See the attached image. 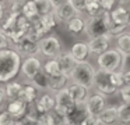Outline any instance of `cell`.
Listing matches in <instances>:
<instances>
[{"label":"cell","instance_id":"obj_1","mask_svg":"<svg viewBox=\"0 0 130 125\" xmlns=\"http://www.w3.org/2000/svg\"><path fill=\"white\" fill-rule=\"evenodd\" d=\"M23 56L15 50V47L0 49V83H7L13 81L21 72Z\"/></svg>","mask_w":130,"mask_h":125},{"label":"cell","instance_id":"obj_2","mask_svg":"<svg viewBox=\"0 0 130 125\" xmlns=\"http://www.w3.org/2000/svg\"><path fill=\"white\" fill-rule=\"evenodd\" d=\"M31 24L32 21L27 18L23 13H10L6 21L0 24V29L9 36L14 46V43H17L23 36H25L29 32Z\"/></svg>","mask_w":130,"mask_h":125},{"label":"cell","instance_id":"obj_3","mask_svg":"<svg viewBox=\"0 0 130 125\" xmlns=\"http://www.w3.org/2000/svg\"><path fill=\"white\" fill-rule=\"evenodd\" d=\"M98 63V68L105 69V71H119L123 69V64H124V56L120 50L116 49H108L106 52L98 54L96 58Z\"/></svg>","mask_w":130,"mask_h":125},{"label":"cell","instance_id":"obj_4","mask_svg":"<svg viewBox=\"0 0 130 125\" xmlns=\"http://www.w3.org/2000/svg\"><path fill=\"white\" fill-rule=\"evenodd\" d=\"M109 21H110V14L109 11H104L99 15L88 17L85 19V31L84 33L88 38H95V36L106 35L109 29Z\"/></svg>","mask_w":130,"mask_h":125},{"label":"cell","instance_id":"obj_5","mask_svg":"<svg viewBox=\"0 0 130 125\" xmlns=\"http://www.w3.org/2000/svg\"><path fill=\"white\" fill-rule=\"evenodd\" d=\"M94 75H95V68L92 67V64H90L87 60L80 61L76 64V67L71 71L70 81L81 83V85L91 89L94 86Z\"/></svg>","mask_w":130,"mask_h":125},{"label":"cell","instance_id":"obj_6","mask_svg":"<svg viewBox=\"0 0 130 125\" xmlns=\"http://www.w3.org/2000/svg\"><path fill=\"white\" fill-rule=\"evenodd\" d=\"M96 92L105 94V96H110L119 92V89L115 86L110 78V72L105 71V69H95V75H94V86Z\"/></svg>","mask_w":130,"mask_h":125},{"label":"cell","instance_id":"obj_7","mask_svg":"<svg viewBox=\"0 0 130 125\" xmlns=\"http://www.w3.org/2000/svg\"><path fill=\"white\" fill-rule=\"evenodd\" d=\"M63 52L60 39L55 35H45L39 40V54L45 58H56Z\"/></svg>","mask_w":130,"mask_h":125},{"label":"cell","instance_id":"obj_8","mask_svg":"<svg viewBox=\"0 0 130 125\" xmlns=\"http://www.w3.org/2000/svg\"><path fill=\"white\" fill-rule=\"evenodd\" d=\"M55 97H56V106H55V111H56L59 115H62L64 118L76 106V102L73 100L70 92L67 90V88L62 89V90L56 92L55 93Z\"/></svg>","mask_w":130,"mask_h":125},{"label":"cell","instance_id":"obj_9","mask_svg":"<svg viewBox=\"0 0 130 125\" xmlns=\"http://www.w3.org/2000/svg\"><path fill=\"white\" fill-rule=\"evenodd\" d=\"M43 68V63L38 56H28L24 57L23 64H21V74H23L25 81H32L34 77Z\"/></svg>","mask_w":130,"mask_h":125},{"label":"cell","instance_id":"obj_10","mask_svg":"<svg viewBox=\"0 0 130 125\" xmlns=\"http://www.w3.org/2000/svg\"><path fill=\"white\" fill-rule=\"evenodd\" d=\"M15 50L20 53L23 57H28V56H38L39 54V40H35L31 36L25 35L17 42L14 43Z\"/></svg>","mask_w":130,"mask_h":125},{"label":"cell","instance_id":"obj_11","mask_svg":"<svg viewBox=\"0 0 130 125\" xmlns=\"http://www.w3.org/2000/svg\"><path fill=\"white\" fill-rule=\"evenodd\" d=\"M85 107L91 115H99L101 111L106 107V96L99 93V92L90 94V97L85 102Z\"/></svg>","mask_w":130,"mask_h":125},{"label":"cell","instance_id":"obj_12","mask_svg":"<svg viewBox=\"0 0 130 125\" xmlns=\"http://www.w3.org/2000/svg\"><path fill=\"white\" fill-rule=\"evenodd\" d=\"M67 90L70 92L73 100L77 103V104H85L87 99L90 97V88L81 85V83H77V82H71L70 85H67Z\"/></svg>","mask_w":130,"mask_h":125},{"label":"cell","instance_id":"obj_13","mask_svg":"<svg viewBox=\"0 0 130 125\" xmlns=\"http://www.w3.org/2000/svg\"><path fill=\"white\" fill-rule=\"evenodd\" d=\"M110 38L112 36L109 33L106 35H101V36H95V38H90L88 42V47H90L92 54H101V53L106 52L110 47Z\"/></svg>","mask_w":130,"mask_h":125},{"label":"cell","instance_id":"obj_14","mask_svg":"<svg viewBox=\"0 0 130 125\" xmlns=\"http://www.w3.org/2000/svg\"><path fill=\"white\" fill-rule=\"evenodd\" d=\"M32 106L39 114L46 113V111H53L56 106V97L52 93H43L42 96H38V99L32 103Z\"/></svg>","mask_w":130,"mask_h":125},{"label":"cell","instance_id":"obj_15","mask_svg":"<svg viewBox=\"0 0 130 125\" xmlns=\"http://www.w3.org/2000/svg\"><path fill=\"white\" fill-rule=\"evenodd\" d=\"M77 14H80V13L77 11V8L74 7V4L71 3V0L55 8V15H56L59 24H66L69 19L73 18V17L77 15Z\"/></svg>","mask_w":130,"mask_h":125},{"label":"cell","instance_id":"obj_16","mask_svg":"<svg viewBox=\"0 0 130 125\" xmlns=\"http://www.w3.org/2000/svg\"><path fill=\"white\" fill-rule=\"evenodd\" d=\"M28 108H29V104L25 103L24 100L21 99H13V100H9L6 104V110L9 113H11V115L14 117L15 119H20L28 113Z\"/></svg>","mask_w":130,"mask_h":125},{"label":"cell","instance_id":"obj_17","mask_svg":"<svg viewBox=\"0 0 130 125\" xmlns=\"http://www.w3.org/2000/svg\"><path fill=\"white\" fill-rule=\"evenodd\" d=\"M88 110L85 107V104H77L74 106V108L64 117V124H81L84 121V118L88 117Z\"/></svg>","mask_w":130,"mask_h":125},{"label":"cell","instance_id":"obj_18","mask_svg":"<svg viewBox=\"0 0 130 125\" xmlns=\"http://www.w3.org/2000/svg\"><path fill=\"white\" fill-rule=\"evenodd\" d=\"M56 60H57V63H59L60 71H62L63 74H66V75L70 77L71 71H73V68L76 67V64H77L76 58L71 56V53L70 52H62L56 57Z\"/></svg>","mask_w":130,"mask_h":125},{"label":"cell","instance_id":"obj_19","mask_svg":"<svg viewBox=\"0 0 130 125\" xmlns=\"http://www.w3.org/2000/svg\"><path fill=\"white\" fill-rule=\"evenodd\" d=\"M69 81H70V77L63 74V72H60L57 75H49V89L48 90H51L52 93H56V92L67 88Z\"/></svg>","mask_w":130,"mask_h":125},{"label":"cell","instance_id":"obj_20","mask_svg":"<svg viewBox=\"0 0 130 125\" xmlns=\"http://www.w3.org/2000/svg\"><path fill=\"white\" fill-rule=\"evenodd\" d=\"M70 53H71V56L76 58L77 63H80V61L88 60V57H90V54H91V50H90V47H88V43H85V42H76V43L71 46Z\"/></svg>","mask_w":130,"mask_h":125},{"label":"cell","instance_id":"obj_21","mask_svg":"<svg viewBox=\"0 0 130 125\" xmlns=\"http://www.w3.org/2000/svg\"><path fill=\"white\" fill-rule=\"evenodd\" d=\"M66 28L71 35L78 36L85 31V19L81 17V14H77L66 22Z\"/></svg>","mask_w":130,"mask_h":125},{"label":"cell","instance_id":"obj_22","mask_svg":"<svg viewBox=\"0 0 130 125\" xmlns=\"http://www.w3.org/2000/svg\"><path fill=\"white\" fill-rule=\"evenodd\" d=\"M38 92H39V89H38L34 83L27 82L25 85H23V88H21L18 99L24 100V102L28 103V104H32V103L38 99Z\"/></svg>","mask_w":130,"mask_h":125},{"label":"cell","instance_id":"obj_23","mask_svg":"<svg viewBox=\"0 0 130 125\" xmlns=\"http://www.w3.org/2000/svg\"><path fill=\"white\" fill-rule=\"evenodd\" d=\"M98 117H99V119L102 121L104 125L119 122L118 121V118H119L118 117V106H109V107H105Z\"/></svg>","mask_w":130,"mask_h":125},{"label":"cell","instance_id":"obj_24","mask_svg":"<svg viewBox=\"0 0 130 125\" xmlns=\"http://www.w3.org/2000/svg\"><path fill=\"white\" fill-rule=\"evenodd\" d=\"M104 7H102L101 0H85V15L94 17L104 13Z\"/></svg>","mask_w":130,"mask_h":125},{"label":"cell","instance_id":"obj_25","mask_svg":"<svg viewBox=\"0 0 130 125\" xmlns=\"http://www.w3.org/2000/svg\"><path fill=\"white\" fill-rule=\"evenodd\" d=\"M27 82H28V81H27ZM29 82L34 83L39 90H48V89H49V75L46 74V72L43 71V68H42L34 77V79L29 81Z\"/></svg>","mask_w":130,"mask_h":125},{"label":"cell","instance_id":"obj_26","mask_svg":"<svg viewBox=\"0 0 130 125\" xmlns=\"http://www.w3.org/2000/svg\"><path fill=\"white\" fill-rule=\"evenodd\" d=\"M110 14V19L118 24H126L127 25V10L120 6H115L112 10L109 11ZM130 28V27H129Z\"/></svg>","mask_w":130,"mask_h":125},{"label":"cell","instance_id":"obj_27","mask_svg":"<svg viewBox=\"0 0 130 125\" xmlns=\"http://www.w3.org/2000/svg\"><path fill=\"white\" fill-rule=\"evenodd\" d=\"M116 47L123 53V56H129L130 54V32H123L122 35L118 36L116 40Z\"/></svg>","mask_w":130,"mask_h":125},{"label":"cell","instance_id":"obj_28","mask_svg":"<svg viewBox=\"0 0 130 125\" xmlns=\"http://www.w3.org/2000/svg\"><path fill=\"white\" fill-rule=\"evenodd\" d=\"M4 90H6V94H7V99L9 100H13V99H18V94L21 92V85L20 82H15V81H10V82L4 83Z\"/></svg>","mask_w":130,"mask_h":125},{"label":"cell","instance_id":"obj_29","mask_svg":"<svg viewBox=\"0 0 130 125\" xmlns=\"http://www.w3.org/2000/svg\"><path fill=\"white\" fill-rule=\"evenodd\" d=\"M118 117L120 124H130V102H122L118 106Z\"/></svg>","mask_w":130,"mask_h":125},{"label":"cell","instance_id":"obj_30","mask_svg":"<svg viewBox=\"0 0 130 125\" xmlns=\"http://www.w3.org/2000/svg\"><path fill=\"white\" fill-rule=\"evenodd\" d=\"M23 14L28 19H31V21H34L37 17H39L34 0H25V2H23Z\"/></svg>","mask_w":130,"mask_h":125},{"label":"cell","instance_id":"obj_31","mask_svg":"<svg viewBox=\"0 0 130 125\" xmlns=\"http://www.w3.org/2000/svg\"><path fill=\"white\" fill-rule=\"evenodd\" d=\"M37 10L39 15H45V14L53 13L55 11V6L52 3V0H34Z\"/></svg>","mask_w":130,"mask_h":125},{"label":"cell","instance_id":"obj_32","mask_svg":"<svg viewBox=\"0 0 130 125\" xmlns=\"http://www.w3.org/2000/svg\"><path fill=\"white\" fill-rule=\"evenodd\" d=\"M129 29V25L126 24H118V22L112 21L110 19L109 21V29H108V33H109L112 38H118L119 35H122L123 32H126V31Z\"/></svg>","mask_w":130,"mask_h":125},{"label":"cell","instance_id":"obj_33","mask_svg":"<svg viewBox=\"0 0 130 125\" xmlns=\"http://www.w3.org/2000/svg\"><path fill=\"white\" fill-rule=\"evenodd\" d=\"M43 71L48 75H57V74L62 72L56 58H48V60L43 63Z\"/></svg>","mask_w":130,"mask_h":125},{"label":"cell","instance_id":"obj_34","mask_svg":"<svg viewBox=\"0 0 130 125\" xmlns=\"http://www.w3.org/2000/svg\"><path fill=\"white\" fill-rule=\"evenodd\" d=\"M0 125H17V119L7 110L0 113Z\"/></svg>","mask_w":130,"mask_h":125},{"label":"cell","instance_id":"obj_35","mask_svg":"<svg viewBox=\"0 0 130 125\" xmlns=\"http://www.w3.org/2000/svg\"><path fill=\"white\" fill-rule=\"evenodd\" d=\"M9 15H10V2L0 0V24L6 21Z\"/></svg>","mask_w":130,"mask_h":125},{"label":"cell","instance_id":"obj_36","mask_svg":"<svg viewBox=\"0 0 130 125\" xmlns=\"http://www.w3.org/2000/svg\"><path fill=\"white\" fill-rule=\"evenodd\" d=\"M110 78H112V82L115 83V86L118 89H120L122 86H124L123 71H122V69H119V71H112L110 72Z\"/></svg>","mask_w":130,"mask_h":125},{"label":"cell","instance_id":"obj_37","mask_svg":"<svg viewBox=\"0 0 130 125\" xmlns=\"http://www.w3.org/2000/svg\"><path fill=\"white\" fill-rule=\"evenodd\" d=\"M13 43L10 40V38L0 29V49H6V47H11Z\"/></svg>","mask_w":130,"mask_h":125},{"label":"cell","instance_id":"obj_38","mask_svg":"<svg viewBox=\"0 0 130 125\" xmlns=\"http://www.w3.org/2000/svg\"><path fill=\"white\" fill-rule=\"evenodd\" d=\"M119 93L123 102H130V85H124L119 89Z\"/></svg>","mask_w":130,"mask_h":125},{"label":"cell","instance_id":"obj_39","mask_svg":"<svg viewBox=\"0 0 130 125\" xmlns=\"http://www.w3.org/2000/svg\"><path fill=\"white\" fill-rule=\"evenodd\" d=\"M71 3L80 14H85V0H71Z\"/></svg>","mask_w":130,"mask_h":125},{"label":"cell","instance_id":"obj_40","mask_svg":"<svg viewBox=\"0 0 130 125\" xmlns=\"http://www.w3.org/2000/svg\"><path fill=\"white\" fill-rule=\"evenodd\" d=\"M116 2H118V0H101L102 7H104L105 11H110V10H112V8L116 6Z\"/></svg>","mask_w":130,"mask_h":125},{"label":"cell","instance_id":"obj_41","mask_svg":"<svg viewBox=\"0 0 130 125\" xmlns=\"http://www.w3.org/2000/svg\"><path fill=\"white\" fill-rule=\"evenodd\" d=\"M7 102H9V99H7L6 90H4V88H0V110L3 107H6Z\"/></svg>","mask_w":130,"mask_h":125},{"label":"cell","instance_id":"obj_42","mask_svg":"<svg viewBox=\"0 0 130 125\" xmlns=\"http://www.w3.org/2000/svg\"><path fill=\"white\" fill-rule=\"evenodd\" d=\"M123 71V79H124V85H130V67L129 68L122 69Z\"/></svg>","mask_w":130,"mask_h":125},{"label":"cell","instance_id":"obj_43","mask_svg":"<svg viewBox=\"0 0 130 125\" xmlns=\"http://www.w3.org/2000/svg\"><path fill=\"white\" fill-rule=\"evenodd\" d=\"M116 6H120V7L126 8L127 11L130 10V0H118L116 2Z\"/></svg>","mask_w":130,"mask_h":125},{"label":"cell","instance_id":"obj_44","mask_svg":"<svg viewBox=\"0 0 130 125\" xmlns=\"http://www.w3.org/2000/svg\"><path fill=\"white\" fill-rule=\"evenodd\" d=\"M67 2H70V0H52V3H53L55 8L59 7V6H62V4H64V3H67Z\"/></svg>","mask_w":130,"mask_h":125},{"label":"cell","instance_id":"obj_45","mask_svg":"<svg viewBox=\"0 0 130 125\" xmlns=\"http://www.w3.org/2000/svg\"><path fill=\"white\" fill-rule=\"evenodd\" d=\"M127 25L130 27V10L127 11Z\"/></svg>","mask_w":130,"mask_h":125},{"label":"cell","instance_id":"obj_46","mask_svg":"<svg viewBox=\"0 0 130 125\" xmlns=\"http://www.w3.org/2000/svg\"><path fill=\"white\" fill-rule=\"evenodd\" d=\"M7 2H10V3H15V2H25V0H7Z\"/></svg>","mask_w":130,"mask_h":125}]
</instances>
